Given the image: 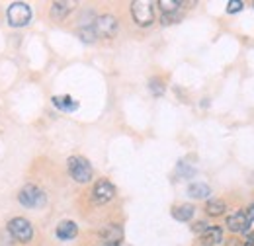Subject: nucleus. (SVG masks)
Returning <instances> with one entry per match:
<instances>
[{
    "label": "nucleus",
    "mask_w": 254,
    "mask_h": 246,
    "mask_svg": "<svg viewBox=\"0 0 254 246\" xmlns=\"http://www.w3.org/2000/svg\"><path fill=\"white\" fill-rule=\"evenodd\" d=\"M78 235V227L72 221H61L57 225V239L61 241H72Z\"/></svg>",
    "instance_id": "obj_9"
},
{
    "label": "nucleus",
    "mask_w": 254,
    "mask_h": 246,
    "mask_svg": "<svg viewBox=\"0 0 254 246\" xmlns=\"http://www.w3.org/2000/svg\"><path fill=\"white\" fill-rule=\"evenodd\" d=\"M205 213L211 217L223 215V213H225V201H223V199H215V197L207 199V203H205Z\"/></svg>",
    "instance_id": "obj_16"
},
{
    "label": "nucleus",
    "mask_w": 254,
    "mask_h": 246,
    "mask_svg": "<svg viewBox=\"0 0 254 246\" xmlns=\"http://www.w3.org/2000/svg\"><path fill=\"white\" fill-rule=\"evenodd\" d=\"M178 174H180L182 178H191V176L195 174V170H193V168H190L188 164L180 162V164H178Z\"/></svg>",
    "instance_id": "obj_21"
},
{
    "label": "nucleus",
    "mask_w": 254,
    "mask_h": 246,
    "mask_svg": "<svg viewBox=\"0 0 254 246\" xmlns=\"http://www.w3.org/2000/svg\"><path fill=\"white\" fill-rule=\"evenodd\" d=\"M243 6H245V4H243L241 0H231V2L227 4V12H229V14H237V12L243 10Z\"/></svg>",
    "instance_id": "obj_22"
},
{
    "label": "nucleus",
    "mask_w": 254,
    "mask_h": 246,
    "mask_svg": "<svg viewBox=\"0 0 254 246\" xmlns=\"http://www.w3.org/2000/svg\"><path fill=\"white\" fill-rule=\"evenodd\" d=\"M6 18L12 28H24L32 20V8L26 2H12L6 10Z\"/></svg>",
    "instance_id": "obj_2"
},
{
    "label": "nucleus",
    "mask_w": 254,
    "mask_h": 246,
    "mask_svg": "<svg viewBox=\"0 0 254 246\" xmlns=\"http://www.w3.org/2000/svg\"><path fill=\"white\" fill-rule=\"evenodd\" d=\"M114 195H116V185L112 184L110 180L102 178V180L96 182L94 189H92V201L94 203H98V205L110 203L114 199Z\"/></svg>",
    "instance_id": "obj_7"
},
{
    "label": "nucleus",
    "mask_w": 254,
    "mask_h": 246,
    "mask_svg": "<svg viewBox=\"0 0 254 246\" xmlns=\"http://www.w3.org/2000/svg\"><path fill=\"white\" fill-rule=\"evenodd\" d=\"M149 90L153 96H162L164 94V82L160 78H151L149 80Z\"/></svg>",
    "instance_id": "obj_19"
},
{
    "label": "nucleus",
    "mask_w": 254,
    "mask_h": 246,
    "mask_svg": "<svg viewBox=\"0 0 254 246\" xmlns=\"http://www.w3.org/2000/svg\"><path fill=\"white\" fill-rule=\"evenodd\" d=\"M76 33H78V37H80L84 43H92V41L96 39V33H94V28H92V24H90V26H80Z\"/></svg>",
    "instance_id": "obj_18"
},
{
    "label": "nucleus",
    "mask_w": 254,
    "mask_h": 246,
    "mask_svg": "<svg viewBox=\"0 0 254 246\" xmlns=\"http://www.w3.org/2000/svg\"><path fill=\"white\" fill-rule=\"evenodd\" d=\"M100 237L106 241V245H114V243H120V241L124 239V231H122V227H118V225H110V227L102 229Z\"/></svg>",
    "instance_id": "obj_11"
},
{
    "label": "nucleus",
    "mask_w": 254,
    "mask_h": 246,
    "mask_svg": "<svg viewBox=\"0 0 254 246\" xmlns=\"http://www.w3.org/2000/svg\"><path fill=\"white\" fill-rule=\"evenodd\" d=\"M8 233L18 241V243H30L33 237V227L32 223L24 217H14L8 223Z\"/></svg>",
    "instance_id": "obj_5"
},
{
    "label": "nucleus",
    "mask_w": 254,
    "mask_h": 246,
    "mask_svg": "<svg viewBox=\"0 0 254 246\" xmlns=\"http://www.w3.org/2000/svg\"><path fill=\"white\" fill-rule=\"evenodd\" d=\"M118 26H120V24H118V20H116L114 16H110V14L98 16V18L94 20V24H92L96 37H104V39L114 37V35L118 33Z\"/></svg>",
    "instance_id": "obj_6"
},
{
    "label": "nucleus",
    "mask_w": 254,
    "mask_h": 246,
    "mask_svg": "<svg viewBox=\"0 0 254 246\" xmlns=\"http://www.w3.org/2000/svg\"><path fill=\"white\" fill-rule=\"evenodd\" d=\"M104 246H120V243H114V245H104Z\"/></svg>",
    "instance_id": "obj_26"
},
{
    "label": "nucleus",
    "mask_w": 254,
    "mask_h": 246,
    "mask_svg": "<svg viewBox=\"0 0 254 246\" xmlns=\"http://www.w3.org/2000/svg\"><path fill=\"white\" fill-rule=\"evenodd\" d=\"M180 18H182V10H180V12H174V14H162L160 24H162V26H170V24H176Z\"/></svg>",
    "instance_id": "obj_20"
},
{
    "label": "nucleus",
    "mask_w": 254,
    "mask_h": 246,
    "mask_svg": "<svg viewBox=\"0 0 254 246\" xmlns=\"http://www.w3.org/2000/svg\"><path fill=\"white\" fill-rule=\"evenodd\" d=\"M247 225H249V221H247L245 211H235L233 215L227 217V227L231 233H245Z\"/></svg>",
    "instance_id": "obj_8"
},
{
    "label": "nucleus",
    "mask_w": 254,
    "mask_h": 246,
    "mask_svg": "<svg viewBox=\"0 0 254 246\" xmlns=\"http://www.w3.org/2000/svg\"><path fill=\"white\" fill-rule=\"evenodd\" d=\"M243 246H254V239H251V237H249V239H247V243H245Z\"/></svg>",
    "instance_id": "obj_25"
},
{
    "label": "nucleus",
    "mask_w": 254,
    "mask_h": 246,
    "mask_svg": "<svg viewBox=\"0 0 254 246\" xmlns=\"http://www.w3.org/2000/svg\"><path fill=\"white\" fill-rule=\"evenodd\" d=\"M245 215H247V221H249V223H254V203L249 207V211H245Z\"/></svg>",
    "instance_id": "obj_24"
},
{
    "label": "nucleus",
    "mask_w": 254,
    "mask_h": 246,
    "mask_svg": "<svg viewBox=\"0 0 254 246\" xmlns=\"http://www.w3.org/2000/svg\"><path fill=\"white\" fill-rule=\"evenodd\" d=\"M18 201L24 205V207H30V209H37V207H43L45 201H47V195L41 187L33 184H26L20 193H18Z\"/></svg>",
    "instance_id": "obj_3"
},
{
    "label": "nucleus",
    "mask_w": 254,
    "mask_h": 246,
    "mask_svg": "<svg viewBox=\"0 0 254 246\" xmlns=\"http://www.w3.org/2000/svg\"><path fill=\"white\" fill-rule=\"evenodd\" d=\"M159 8L162 10V14H174V12H180L182 10V2H176V0H160Z\"/></svg>",
    "instance_id": "obj_17"
},
{
    "label": "nucleus",
    "mask_w": 254,
    "mask_h": 246,
    "mask_svg": "<svg viewBox=\"0 0 254 246\" xmlns=\"http://www.w3.org/2000/svg\"><path fill=\"white\" fill-rule=\"evenodd\" d=\"M223 241V229L221 227H207L201 235V243L205 246H213L219 245Z\"/></svg>",
    "instance_id": "obj_10"
},
{
    "label": "nucleus",
    "mask_w": 254,
    "mask_h": 246,
    "mask_svg": "<svg viewBox=\"0 0 254 246\" xmlns=\"http://www.w3.org/2000/svg\"><path fill=\"white\" fill-rule=\"evenodd\" d=\"M70 10H72L70 2H53L51 4V18L55 22H63L64 18L70 14Z\"/></svg>",
    "instance_id": "obj_12"
},
{
    "label": "nucleus",
    "mask_w": 254,
    "mask_h": 246,
    "mask_svg": "<svg viewBox=\"0 0 254 246\" xmlns=\"http://www.w3.org/2000/svg\"><path fill=\"white\" fill-rule=\"evenodd\" d=\"M193 213H195V209H193V205H190V203H184V205L172 209V217H174L176 221H180V223L190 221L191 217H193Z\"/></svg>",
    "instance_id": "obj_15"
},
{
    "label": "nucleus",
    "mask_w": 254,
    "mask_h": 246,
    "mask_svg": "<svg viewBox=\"0 0 254 246\" xmlns=\"http://www.w3.org/2000/svg\"><path fill=\"white\" fill-rule=\"evenodd\" d=\"M66 168H68L70 178L74 182H78V184H86V182L92 180V166L82 156H70L66 160Z\"/></svg>",
    "instance_id": "obj_1"
},
{
    "label": "nucleus",
    "mask_w": 254,
    "mask_h": 246,
    "mask_svg": "<svg viewBox=\"0 0 254 246\" xmlns=\"http://www.w3.org/2000/svg\"><path fill=\"white\" fill-rule=\"evenodd\" d=\"M209 185L203 184V182H191L188 185V195L193 199H203V197H209Z\"/></svg>",
    "instance_id": "obj_14"
},
{
    "label": "nucleus",
    "mask_w": 254,
    "mask_h": 246,
    "mask_svg": "<svg viewBox=\"0 0 254 246\" xmlns=\"http://www.w3.org/2000/svg\"><path fill=\"white\" fill-rule=\"evenodd\" d=\"M205 229H207V225H205L203 221H199V223H195V225L191 227V231H193V233H197V235H203V231H205Z\"/></svg>",
    "instance_id": "obj_23"
},
{
    "label": "nucleus",
    "mask_w": 254,
    "mask_h": 246,
    "mask_svg": "<svg viewBox=\"0 0 254 246\" xmlns=\"http://www.w3.org/2000/svg\"><path fill=\"white\" fill-rule=\"evenodd\" d=\"M53 106L57 108V110H61V112H74V110H78V102L76 100H72L70 96H53Z\"/></svg>",
    "instance_id": "obj_13"
},
{
    "label": "nucleus",
    "mask_w": 254,
    "mask_h": 246,
    "mask_svg": "<svg viewBox=\"0 0 254 246\" xmlns=\"http://www.w3.org/2000/svg\"><path fill=\"white\" fill-rule=\"evenodd\" d=\"M153 8H155V4L149 0H135L131 4V16H133L135 24L141 28L151 26L155 22V10Z\"/></svg>",
    "instance_id": "obj_4"
}]
</instances>
